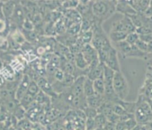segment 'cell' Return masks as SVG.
<instances>
[{"label":"cell","mask_w":152,"mask_h":130,"mask_svg":"<svg viewBox=\"0 0 152 130\" xmlns=\"http://www.w3.org/2000/svg\"><path fill=\"white\" fill-rule=\"evenodd\" d=\"M147 54L150 58H152V41L148 43V52Z\"/></svg>","instance_id":"35"},{"label":"cell","mask_w":152,"mask_h":130,"mask_svg":"<svg viewBox=\"0 0 152 130\" xmlns=\"http://www.w3.org/2000/svg\"><path fill=\"white\" fill-rule=\"evenodd\" d=\"M0 20H5L2 11V3L1 4V2H0Z\"/></svg>","instance_id":"36"},{"label":"cell","mask_w":152,"mask_h":130,"mask_svg":"<svg viewBox=\"0 0 152 130\" xmlns=\"http://www.w3.org/2000/svg\"><path fill=\"white\" fill-rule=\"evenodd\" d=\"M94 121L96 126V129H103L107 124V123L108 122L106 117L101 113H99L96 115V118H94Z\"/></svg>","instance_id":"24"},{"label":"cell","mask_w":152,"mask_h":130,"mask_svg":"<svg viewBox=\"0 0 152 130\" xmlns=\"http://www.w3.org/2000/svg\"><path fill=\"white\" fill-rule=\"evenodd\" d=\"M15 3L14 2H5L2 4V11L5 20H9L11 18L14 10L16 8Z\"/></svg>","instance_id":"15"},{"label":"cell","mask_w":152,"mask_h":130,"mask_svg":"<svg viewBox=\"0 0 152 130\" xmlns=\"http://www.w3.org/2000/svg\"><path fill=\"white\" fill-rule=\"evenodd\" d=\"M40 92V88H39V86H38L37 82L35 81V80H31L30 84H29L28 89V91H27L28 94H30V95H31L32 97H34L35 98L36 96L37 95L38 93Z\"/></svg>","instance_id":"23"},{"label":"cell","mask_w":152,"mask_h":130,"mask_svg":"<svg viewBox=\"0 0 152 130\" xmlns=\"http://www.w3.org/2000/svg\"><path fill=\"white\" fill-rule=\"evenodd\" d=\"M52 77H53L54 80H55L54 81L62 82L63 80H64V77H65V72H64V71H62L61 68H58V69H57L56 71H55V73L53 74ZM53 82H52V83H53ZM51 84H52V83H51Z\"/></svg>","instance_id":"29"},{"label":"cell","mask_w":152,"mask_h":130,"mask_svg":"<svg viewBox=\"0 0 152 130\" xmlns=\"http://www.w3.org/2000/svg\"><path fill=\"white\" fill-rule=\"evenodd\" d=\"M139 39H140V36H139L138 33L137 32H134V33H131L127 35L125 41L131 46H135Z\"/></svg>","instance_id":"26"},{"label":"cell","mask_w":152,"mask_h":130,"mask_svg":"<svg viewBox=\"0 0 152 130\" xmlns=\"http://www.w3.org/2000/svg\"><path fill=\"white\" fill-rule=\"evenodd\" d=\"M84 94L86 97H89L90 96L95 94L94 86H93V81L90 79L85 77L84 83Z\"/></svg>","instance_id":"19"},{"label":"cell","mask_w":152,"mask_h":130,"mask_svg":"<svg viewBox=\"0 0 152 130\" xmlns=\"http://www.w3.org/2000/svg\"><path fill=\"white\" fill-rule=\"evenodd\" d=\"M113 46L116 49L117 52L122 54V56L125 57H126V56L129 53L131 49V45L128 44L125 40L117 42V43H113Z\"/></svg>","instance_id":"16"},{"label":"cell","mask_w":152,"mask_h":130,"mask_svg":"<svg viewBox=\"0 0 152 130\" xmlns=\"http://www.w3.org/2000/svg\"><path fill=\"white\" fill-rule=\"evenodd\" d=\"M61 3H62L61 4V6L65 10L76 9L78 6L79 1H74V0H71V1H64V2H61Z\"/></svg>","instance_id":"25"},{"label":"cell","mask_w":152,"mask_h":130,"mask_svg":"<svg viewBox=\"0 0 152 130\" xmlns=\"http://www.w3.org/2000/svg\"><path fill=\"white\" fill-rule=\"evenodd\" d=\"M7 29V23L5 20H0V34L5 31Z\"/></svg>","instance_id":"34"},{"label":"cell","mask_w":152,"mask_h":130,"mask_svg":"<svg viewBox=\"0 0 152 130\" xmlns=\"http://www.w3.org/2000/svg\"><path fill=\"white\" fill-rule=\"evenodd\" d=\"M11 19L13 20V22H14L15 24L23 25V23L26 18H25V14L24 11H23V8H22L21 5H16L14 12Z\"/></svg>","instance_id":"14"},{"label":"cell","mask_w":152,"mask_h":130,"mask_svg":"<svg viewBox=\"0 0 152 130\" xmlns=\"http://www.w3.org/2000/svg\"><path fill=\"white\" fill-rule=\"evenodd\" d=\"M4 83H5V79L0 74V86H2L4 84Z\"/></svg>","instance_id":"38"},{"label":"cell","mask_w":152,"mask_h":130,"mask_svg":"<svg viewBox=\"0 0 152 130\" xmlns=\"http://www.w3.org/2000/svg\"><path fill=\"white\" fill-rule=\"evenodd\" d=\"M85 76H81L75 79L72 86L69 88L70 94L73 97H85L84 94V83L85 80Z\"/></svg>","instance_id":"8"},{"label":"cell","mask_w":152,"mask_h":130,"mask_svg":"<svg viewBox=\"0 0 152 130\" xmlns=\"http://www.w3.org/2000/svg\"><path fill=\"white\" fill-rule=\"evenodd\" d=\"M81 53H82L84 59L86 60L89 65H91L92 63L98 62V61H100L99 59L97 51L93 48V46L91 44L84 45Z\"/></svg>","instance_id":"9"},{"label":"cell","mask_w":152,"mask_h":130,"mask_svg":"<svg viewBox=\"0 0 152 130\" xmlns=\"http://www.w3.org/2000/svg\"><path fill=\"white\" fill-rule=\"evenodd\" d=\"M11 39H13L14 42L19 46H23L26 43V39L24 36V33L19 30H15L12 33L11 36Z\"/></svg>","instance_id":"21"},{"label":"cell","mask_w":152,"mask_h":130,"mask_svg":"<svg viewBox=\"0 0 152 130\" xmlns=\"http://www.w3.org/2000/svg\"><path fill=\"white\" fill-rule=\"evenodd\" d=\"M152 112L150 106L147 103H143L138 107H137L135 111V119L137 123H145L151 119Z\"/></svg>","instance_id":"4"},{"label":"cell","mask_w":152,"mask_h":130,"mask_svg":"<svg viewBox=\"0 0 152 130\" xmlns=\"http://www.w3.org/2000/svg\"><path fill=\"white\" fill-rule=\"evenodd\" d=\"M106 101L104 95H100V94H95L90 97H87V106L93 108V109H99L102 106L104 102Z\"/></svg>","instance_id":"13"},{"label":"cell","mask_w":152,"mask_h":130,"mask_svg":"<svg viewBox=\"0 0 152 130\" xmlns=\"http://www.w3.org/2000/svg\"><path fill=\"white\" fill-rule=\"evenodd\" d=\"M113 88L116 97L120 100H125L130 92L129 85L122 71L115 72Z\"/></svg>","instance_id":"2"},{"label":"cell","mask_w":152,"mask_h":130,"mask_svg":"<svg viewBox=\"0 0 152 130\" xmlns=\"http://www.w3.org/2000/svg\"><path fill=\"white\" fill-rule=\"evenodd\" d=\"M93 29L92 30L84 32V33H81L79 35V39L84 45L86 44H90L93 40Z\"/></svg>","instance_id":"22"},{"label":"cell","mask_w":152,"mask_h":130,"mask_svg":"<svg viewBox=\"0 0 152 130\" xmlns=\"http://www.w3.org/2000/svg\"><path fill=\"white\" fill-rule=\"evenodd\" d=\"M104 65L107 66L108 68L113 70L115 72H119L121 71L120 65H119V61L118 59V52L116 49L113 46L112 49L110 50L108 54L107 58L104 62Z\"/></svg>","instance_id":"5"},{"label":"cell","mask_w":152,"mask_h":130,"mask_svg":"<svg viewBox=\"0 0 152 130\" xmlns=\"http://www.w3.org/2000/svg\"><path fill=\"white\" fill-rule=\"evenodd\" d=\"M133 9L139 14H144L151 5L150 1H128Z\"/></svg>","instance_id":"12"},{"label":"cell","mask_w":152,"mask_h":130,"mask_svg":"<svg viewBox=\"0 0 152 130\" xmlns=\"http://www.w3.org/2000/svg\"><path fill=\"white\" fill-rule=\"evenodd\" d=\"M31 81V79L29 77V75H28V74L23 75L20 83H19L15 93V98L18 101H20L21 99L24 97L25 94L27 93L28 89Z\"/></svg>","instance_id":"7"},{"label":"cell","mask_w":152,"mask_h":130,"mask_svg":"<svg viewBox=\"0 0 152 130\" xmlns=\"http://www.w3.org/2000/svg\"><path fill=\"white\" fill-rule=\"evenodd\" d=\"M147 95L148 96L149 98L152 99V86L148 87L147 89Z\"/></svg>","instance_id":"37"},{"label":"cell","mask_w":152,"mask_h":130,"mask_svg":"<svg viewBox=\"0 0 152 130\" xmlns=\"http://www.w3.org/2000/svg\"><path fill=\"white\" fill-rule=\"evenodd\" d=\"M127 33L125 32L119 31H110L109 34V39L113 43L125 41L127 37Z\"/></svg>","instance_id":"17"},{"label":"cell","mask_w":152,"mask_h":130,"mask_svg":"<svg viewBox=\"0 0 152 130\" xmlns=\"http://www.w3.org/2000/svg\"><path fill=\"white\" fill-rule=\"evenodd\" d=\"M104 65L102 62L90 65L88 68V72H87L86 77L93 81L97 80V79L102 78L104 74Z\"/></svg>","instance_id":"10"},{"label":"cell","mask_w":152,"mask_h":130,"mask_svg":"<svg viewBox=\"0 0 152 130\" xmlns=\"http://www.w3.org/2000/svg\"><path fill=\"white\" fill-rule=\"evenodd\" d=\"M48 98H49V96H47L45 93H43V92L40 91V92L38 93L37 95L36 96V97H35V102L40 105L43 104V103L46 104V102H47Z\"/></svg>","instance_id":"28"},{"label":"cell","mask_w":152,"mask_h":130,"mask_svg":"<svg viewBox=\"0 0 152 130\" xmlns=\"http://www.w3.org/2000/svg\"><path fill=\"white\" fill-rule=\"evenodd\" d=\"M117 1H93L92 13L99 23H102L108 20L116 12Z\"/></svg>","instance_id":"1"},{"label":"cell","mask_w":152,"mask_h":130,"mask_svg":"<svg viewBox=\"0 0 152 130\" xmlns=\"http://www.w3.org/2000/svg\"><path fill=\"white\" fill-rule=\"evenodd\" d=\"M40 91L43 92V93L47 96L53 98H57L58 97V94L54 91L52 86L50 82L48 80L47 78H45L44 77H39L37 80H36Z\"/></svg>","instance_id":"6"},{"label":"cell","mask_w":152,"mask_h":130,"mask_svg":"<svg viewBox=\"0 0 152 130\" xmlns=\"http://www.w3.org/2000/svg\"><path fill=\"white\" fill-rule=\"evenodd\" d=\"M140 36V35H139ZM140 39L145 43H149L152 41V34H147V35H140Z\"/></svg>","instance_id":"33"},{"label":"cell","mask_w":152,"mask_h":130,"mask_svg":"<svg viewBox=\"0 0 152 130\" xmlns=\"http://www.w3.org/2000/svg\"><path fill=\"white\" fill-rule=\"evenodd\" d=\"M116 11L124 14L125 16H129L137 14V13L133 9L132 7L129 5L128 1H117L116 6Z\"/></svg>","instance_id":"11"},{"label":"cell","mask_w":152,"mask_h":130,"mask_svg":"<svg viewBox=\"0 0 152 130\" xmlns=\"http://www.w3.org/2000/svg\"><path fill=\"white\" fill-rule=\"evenodd\" d=\"M136 30L137 28L135 27L131 19L127 16H124L123 18L120 20L115 22L111 28V31H119L125 32L127 34L136 32Z\"/></svg>","instance_id":"3"},{"label":"cell","mask_w":152,"mask_h":130,"mask_svg":"<svg viewBox=\"0 0 152 130\" xmlns=\"http://www.w3.org/2000/svg\"><path fill=\"white\" fill-rule=\"evenodd\" d=\"M135 46H137V49H138L139 50H140L141 52H144V53L147 54V52H148V44L147 43H145V42H142V41H141L140 39H139V41L137 42V43H136Z\"/></svg>","instance_id":"32"},{"label":"cell","mask_w":152,"mask_h":130,"mask_svg":"<svg viewBox=\"0 0 152 130\" xmlns=\"http://www.w3.org/2000/svg\"><path fill=\"white\" fill-rule=\"evenodd\" d=\"M136 32L139 35H147V34H152V29L148 26L143 25L140 28H137Z\"/></svg>","instance_id":"31"},{"label":"cell","mask_w":152,"mask_h":130,"mask_svg":"<svg viewBox=\"0 0 152 130\" xmlns=\"http://www.w3.org/2000/svg\"><path fill=\"white\" fill-rule=\"evenodd\" d=\"M84 114H85V116L87 118H93L94 119L96 117V115H98V111L97 109H93V108L90 107V106H87V107L84 110Z\"/></svg>","instance_id":"27"},{"label":"cell","mask_w":152,"mask_h":130,"mask_svg":"<svg viewBox=\"0 0 152 130\" xmlns=\"http://www.w3.org/2000/svg\"><path fill=\"white\" fill-rule=\"evenodd\" d=\"M93 86H94L95 93L100 95H104L105 92V84L104 82L103 77L93 81Z\"/></svg>","instance_id":"20"},{"label":"cell","mask_w":152,"mask_h":130,"mask_svg":"<svg viewBox=\"0 0 152 130\" xmlns=\"http://www.w3.org/2000/svg\"><path fill=\"white\" fill-rule=\"evenodd\" d=\"M0 74L2 76L5 80H8L9 82L14 81L15 79L16 72L13 69L11 65H6V66H3L2 69L0 71Z\"/></svg>","instance_id":"18"},{"label":"cell","mask_w":152,"mask_h":130,"mask_svg":"<svg viewBox=\"0 0 152 130\" xmlns=\"http://www.w3.org/2000/svg\"><path fill=\"white\" fill-rule=\"evenodd\" d=\"M22 27H23V28L26 31H33L34 29V24L33 22L31 21L29 19L26 18L25 19Z\"/></svg>","instance_id":"30"}]
</instances>
